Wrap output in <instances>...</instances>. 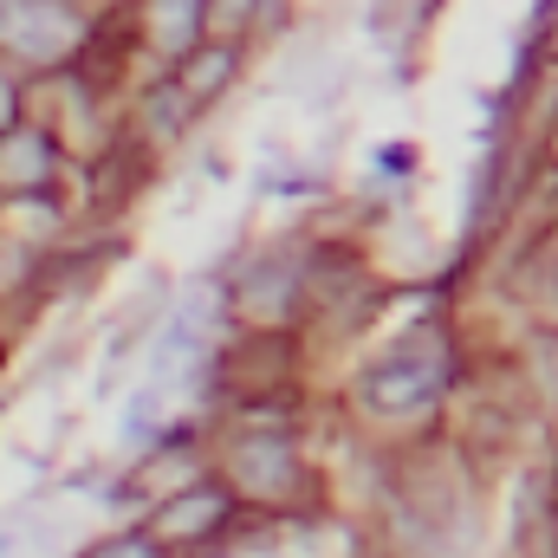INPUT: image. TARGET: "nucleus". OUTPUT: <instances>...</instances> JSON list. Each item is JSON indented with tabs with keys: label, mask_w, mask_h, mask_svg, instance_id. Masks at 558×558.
Segmentation results:
<instances>
[{
	"label": "nucleus",
	"mask_w": 558,
	"mask_h": 558,
	"mask_svg": "<svg viewBox=\"0 0 558 558\" xmlns=\"http://www.w3.org/2000/svg\"><path fill=\"white\" fill-rule=\"evenodd\" d=\"M448 344H403V351H390V357H377L364 377H357V397H364V410L371 416H422V410H435L441 403V390H448Z\"/></svg>",
	"instance_id": "obj_1"
},
{
	"label": "nucleus",
	"mask_w": 558,
	"mask_h": 558,
	"mask_svg": "<svg viewBox=\"0 0 558 558\" xmlns=\"http://www.w3.org/2000/svg\"><path fill=\"white\" fill-rule=\"evenodd\" d=\"M78 7L65 0H0V46L20 65H59L78 46Z\"/></svg>",
	"instance_id": "obj_2"
},
{
	"label": "nucleus",
	"mask_w": 558,
	"mask_h": 558,
	"mask_svg": "<svg viewBox=\"0 0 558 558\" xmlns=\"http://www.w3.org/2000/svg\"><path fill=\"white\" fill-rule=\"evenodd\" d=\"M228 507H234L228 487H189V494H175V500L162 507V539H182V546H189V539H208Z\"/></svg>",
	"instance_id": "obj_3"
},
{
	"label": "nucleus",
	"mask_w": 558,
	"mask_h": 558,
	"mask_svg": "<svg viewBox=\"0 0 558 558\" xmlns=\"http://www.w3.org/2000/svg\"><path fill=\"white\" fill-rule=\"evenodd\" d=\"M234 72H241V52H234V46H202V59H182V65H175V85H182L195 105H208V92L228 85Z\"/></svg>",
	"instance_id": "obj_4"
},
{
	"label": "nucleus",
	"mask_w": 558,
	"mask_h": 558,
	"mask_svg": "<svg viewBox=\"0 0 558 558\" xmlns=\"http://www.w3.org/2000/svg\"><path fill=\"white\" fill-rule=\"evenodd\" d=\"M85 558H156V546L131 533V539H111V546H98V553H85Z\"/></svg>",
	"instance_id": "obj_5"
},
{
	"label": "nucleus",
	"mask_w": 558,
	"mask_h": 558,
	"mask_svg": "<svg viewBox=\"0 0 558 558\" xmlns=\"http://www.w3.org/2000/svg\"><path fill=\"white\" fill-rule=\"evenodd\" d=\"M410 162H416V149H410V143H390V149H377V169H397V175H403Z\"/></svg>",
	"instance_id": "obj_6"
},
{
	"label": "nucleus",
	"mask_w": 558,
	"mask_h": 558,
	"mask_svg": "<svg viewBox=\"0 0 558 558\" xmlns=\"http://www.w3.org/2000/svg\"><path fill=\"white\" fill-rule=\"evenodd\" d=\"M553 156H558V131H553Z\"/></svg>",
	"instance_id": "obj_7"
}]
</instances>
